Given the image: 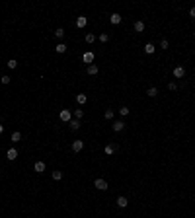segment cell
I'll return each mask as SVG.
<instances>
[{
	"instance_id": "cell-1",
	"label": "cell",
	"mask_w": 195,
	"mask_h": 218,
	"mask_svg": "<svg viewBox=\"0 0 195 218\" xmlns=\"http://www.w3.org/2000/svg\"><path fill=\"white\" fill-rule=\"evenodd\" d=\"M58 117H61V121H65L66 125L72 121V113L68 111V109H61V113H58Z\"/></svg>"
},
{
	"instance_id": "cell-2",
	"label": "cell",
	"mask_w": 195,
	"mask_h": 218,
	"mask_svg": "<svg viewBox=\"0 0 195 218\" xmlns=\"http://www.w3.org/2000/svg\"><path fill=\"white\" fill-rule=\"evenodd\" d=\"M94 187H98L100 191H105V189H107V181L102 179V177H98V179L94 181Z\"/></svg>"
},
{
	"instance_id": "cell-3",
	"label": "cell",
	"mask_w": 195,
	"mask_h": 218,
	"mask_svg": "<svg viewBox=\"0 0 195 218\" xmlns=\"http://www.w3.org/2000/svg\"><path fill=\"white\" fill-rule=\"evenodd\" d=\"M86 26H88V18H86V16H80V18L76 19V27H80V29H84Z\"/></svg>"
},
{
	"instance_id": "cell-4",
	"label": "cell",
	"mask_w": 195,
	"mask_h": 218,
	"mask_svg": "<svg viewBox=\"0 0 195 218\" xmlns=\"http://www.w3.org/2000/svg\"><path fill=\"white\" fill-rule=\"evenodd\" d=\"M185 76V68L183 66H176L174 68V78H183Z\"/></svg>"
},
{
	"instance_id": "cell-5",
	"label": "cell",
	"mask_w": 195,
	"mask_h": 218,
	"mask_svg": "<svg viewBox=\"0 0 195 218\" xmlns=\"http://www.w3.org/2000/svg\"><path fill=\"white\" fill-rule=\"evenodd\" d=\"M117 206H119V208H125V206L129 205V199H127V197H117Z\"/></svg>"
},
{
	"instance_id": "cell-6",
	"label": "cell",
	"mask_w": 195,
	"mask_h": 218,
	"mask_svg": "<svg viewBox=\"0 0 195 218\" xmlns=\"http://www.w3.org/2000/svg\"><path fill=\"white\" fill-rule=\"evenodd\" d=\"M111 127H113V131H115V133H121V131L125 128V123H123V121H113V125H111Z\"/></svg>"
},
{
	"instance_id": "cell-7",
	"label": "cell",
	"mask_w": 195,
	"mask_h": 218,
	"mask_svg": "<svg viewBox=\"0 0 195 218\" xmlns=\"http://www.w3.org/2000/svg\"><path fill=\"white\" fill-rule=\"evenodd\" d=\"M82 148H84V142L82 140H74L72 142V150H74V152H82Z\"/></svg>"
},
{
	"instance_id": "cell-8",
	"label": "cell",
	"mask_w": 195,
	"mask_h": 218,
	"mask_svg": "<svg viewBox=\"0 0 195 218\" xmlns=\"http://www.w3.org/2000/svg\"><path fill=\"white\" fill-rule=\"evenodd\" d=\"M6 158H8L10 162H12V160H16V158H18V150H16V148H10V150L6 152Z\"/></svg>"
},
{
	"instance_id": "cell-9",
	"label": "cell",
	"mask_w": 195,
	"mask_h": 218,
	"mask_svg": "<svg viewBox=\"0 0 195 218\" xmlns=\"http://www.w3.org/2000/svg\"><path fill=\"white\" fill-rule=\"evenodd\" d=\"M45 162H35V166H33V169H35V171H37V173H43V171H45Z\"/></svg>"
},
{
	"instance_id": "cell-10",
	"label": "cell",
	"mask_w": 195,
	"mask_h": 218,
	"mask_svg": "<svg viewBox=\"0 0 195 218\" xmlns=\"http://www.w3.org/2000/svg\"><path fill=\"white\" fill-rule=\"evenodd\" d=\"M82 60H84V62H88V64H92L94 62V53H84V55H82Z\"/></svg>"
},
{
	"instance_id": "cell-11",
	"label": "cell",
	"mask_w": 195,
	"mask_h": 218,
	"mask_svg": "<svg viewBox=\"0 0 195 218\" xmlns=\"http://www.w3.org/2000/svg\"><path fill=\"white\" fill-rule=\"evenodd\" d=\"M121 19H123V18H121L119 14H111V16H109V22L113 24V26H117V24H121Z\"/></svg>"
},
{
	"instance_id": "cell-12",
	"label": "cell",
	"mask_w": 195,
	"mask_h": 218,
	"mask_svg": "<svg viewBox=\"0 0 195 218\" xmlns=\"http://www.w3.org/2000/svg\"><path fill=\"white\" fill-rule=\"evenodd\" d=\"M115 150H117V146H115V144H107V146L104 148V152H105L107 156H111L113 152H115Z\"/></svg>"
},
{
	"instance_id": "cell-13",
	"label": "cell",
	"mask_w": 195,
	"mask_h": 218,
	"mask_svg": "<svg viewBox=\"0 0 195 218\" xmlns=\"http://www.w3.org/2000/svg\"><path fill=\"white\" fill-rule=\"evenodd\" d=\"M76 101L80 103V105H84V103L88 101V96H86V94H78V96H76Z\"/></svg>"
},
{
	"instance_id": "cell-14",
	"label": "cell",
	"mask_w": 195,
	"mask_h": 218,
	"mask_svg": "<svg viewBox=\"0 0 195 218\" xmlns=\"http://www.w3.org/2000/svg\"><path fill=\"white\" fill-rule=\"evenodd\" d=\"M154 51H156V47L152 45V43H146V45H144V53H146V55H152Z\"/></svg>"
},
{
	"instance_id": "cell-15",
	"label": "cell",
	"mask_w": 195,
	"mask_h": 218,
	"mask_svg": "<svg viewBox=\"0 0 195 218\" xmlns=\"http://www.w3.org/2000/svg\"><path fill=\"white\" fill-rule=\"evenodd\" d=\"M146 96H148V97H156V96H158V88H154V86L148 88V90H146Z\"/></svg>"
},
{
	"instance_id": "cell-16",
	"label": "cell",
	"mask_w": 195,
	"mask_h": 218,
	"mask_svg": "<svg viewBox=\"0 0 195 218\" xmlns=\"http://www.w3.org/2000/svg\"><path fill=\"white\" fill-rule=\"evenodd\" d=\"M135 31H144V22H141V19H139V22H135Z\"/></svg>"
},
{
	"instance_id": "cell-17",
	"label": "cell",
	"mask_w": 195,
	"mask_h": 218,
	"mask_svg": "<svg viewBox=\"0 0 195 218\" xmlns=\"http://www.w3.org/2000/svg\"><path fill=\"white\" fill-rule=\"evenodd\" d=\"M68 125H70V128H72V131H78V128H80V121H78V119H72V121L68 123Z\"/></svg>"
},
{
	"instance_id": "cell-18",
	"label": "cell",
	"mask_w": 195,
	"mask_h": 218,
	"mask_svg": "<svg viewBox=\"0 0 195 218\" xmlns=\"http://www.w3.org/2000/svg\"><path fill=\"white\" fill-rule=\"evenodd\" d=\"M88 74H98V64H88Z\"/></svg>"
},
{
	"instance_id": "cell-19",
	"label": "cell",
	"mask_w": 195,
	"mask_h": 218,
	"mask_svg": "<svg viewBox=\"0 0 195 218\" xmlns=\"http://www.w3.org/2000/svg\"><path fill=\"white\" fill-rule=\"evenodd\" d=\"M55 49H57V53H61V55H63V53H66V45H65V43H58Z\"/></svg>"
},
{
	"instance_id": "cell-20",
	"label": "cell",
	"mask_w": 195,
	"mask_h": 218,
	"mask_svg": "<svg viewBox=\"0 0 195 218\" xmlns=\"http://www.w3.org/2000/svg\"><path fill=\"white\" fill-rule=\"evenodd\" d=\"M82 117H84V111H82V109H76V111H74V119H78V121H80Z\"/></svg>"
},
{
	"instance_id": "cell-21",
	"label": "cell",
	"mask_w": 195,
	"mask_h": 218,
	"mask_svg": "<svg viewBox=\"0 0 195 218\" xmlns=\"http://www.w3.org/2000/svg\"><path fill=\"white\" fill-rule=\"evenodd\" d=\"M22 140V135H20L18 131H16V133H12V142H20Z\"/></svg>"
},
{
	"instance_id": "cell-22",
	"label": "cell",
	"mask_w": 195,
	"mask_h": 218,
	"mask_svg": "<svg viewBox=\"0 0 195 218\" xmlns=\"http://www.w3.org/2000/svg\"><path fill=\"white\" fill-rule=\"evenodd\" d=\"M51 175H53V179H55V181H58V179H63V171H53V173H51Z\"/></svg>"
},
{
	"instance_id": "cell-23",
	"label": "cell",
	"mask_w": 195,
	"mask_h": 218,
	"mask_svg": "<svg viewBox=\"0 0 195 218\" xmlns=\"http://www.w3.org/2000/svg\"><path fill=\"white\" fill-rule=\"evenodd\" d=\"M55 35H57L58 39H61V37H65V29H63V27H58V29H55Z\"/></svg>"
},
{
	"instance_id": "cell-24",
	"label": "cell",
	"mask_w": 195,
	"mask_h": 218,
	"mask_svg": "<svg viewBox=\"0 0 195 218\" xmlns=\"http://www.w3.org/2000/svg\"><path fill=\"white\" fill-rule=\"evenodd\" d=\"M94 41H96V35H94V33H88V35H86V43H94Z\"/></svg>"
},
{
	"instance_id": "cell-25",
	"label": "cell",
	"mask_w": 195,
	"mask_h": 218,
	"mask_svg": "<svg viewBox=\"0 0 195 218\" xmlns=\"http://www.w3.org/2000/svg\"><path fill=\"white\" fill-rule=\"evenodd\" d=\"M100 41H102V43H107V41H109V35H107V33H102V35H100Z\"/></svg>"
},
{
	"instance_id": "cell-26",
	"label": "cell",
	"mask_w": 195,
	"mask_h": 218,
	"mask_svg": "<svg viewBox=\"0 0 195 218\" xmlns=\"http://www.w3.org/2000/svg\"><path fill=\"white\" fill-rule=\"evenodd\" d=\"M8 66H10V68H16V66H18V60H16V58H10V60H8Z\"/></svg>"
},
{
	"instance_id": "cell-27",
	"label": "cell",
	"mask_w": 195,
	"mask_h": 218,
	"mask_svg": "<svg viewBox=\"0 0 195 218\" xmlns=\"http://www.w3.org/2000/svg\"><path fill=\"white\" fill-rule=\"evenodd\" d=\"M105 119H113V109H105Z\"/></svg>"
},
{
	"instance_id": "cell-28",
	"label": "cell",
	"mask_w": 195,
	"mask_h": 218,
	"mask_svg": "<svg viewBox=\"0 0 195 218\" xmlns=\"http://www.w3.org/2000/svg\"><path fill=\"white\" fill-rule=\"evenodd\" d=\"M168 47H170L168 39H162V41H160V49H168Z\"/></svg>"
},
{
	"instance_id": "cell-29",
	"label": "cell",
	"mask_w": 195,
	"mask_h": 218,
	"mask_svg": "<svg viewBox=\"0 0 195 218\" xmlns=\"http://www.w3.org/2000/svg\"><path fill=\"white\" fill-rule=\"evenodd\" d=\"M119 113H121L123 117H127V115H129V107H121V109H119Z\"/></svg>"
},
{
	"instance_id": "cell-30",
	"label": "cell",
	"mask_w": 195,
	"mask_h": 218,
	"mask_svg": "<svg viewBox=\"0 0 195 218\" xmlns=\"http://www.w3.org/2000/svg\"><path fill=\"white\" fill-rule=\"evenodd\" d=\"M0 82L2 84H10V76H2L0 78Z\"/></svg>"
},
{
	"instance_id": "cell-31",
	"label": "cell",
	"mask_w": 195,
	"mask_h": 218,
	"mask_svg": "<svg viewBox=\"0 0 195 218\" xmlns=\"http://www.w3.org/2000/svg\"><path fill=\"white\" fill-rule=\"evenodd\" d=\"M168 88H170V90H178V86H176V82H170V84H168Z\"/></svg>"
},
{
	"instance_id": "cell-32",
	"label": "cell",
	"mask_w": 195,
	"mask_h": 218,
	"mask_svg": "<svg viewBox=\"0 0 195 218\" xmlns=\"http://www.w3.org/2000/svg\"><path fill=\"white\" fill-rule=\"evenodd\" d=\"M189 16H191V18H195V8H191V10H189Z\"/></svg>"
},
{
	"instance_id": "cell-33",
	"label": "cell",
	"mask_w": 195,
	"mask_h": 218,
	"mask_svg": "<svg viewBox=\"0 0 195 218\" xmlns=\"http://www.w3.org/2000/svg\"><path fill=\"white\" fill-rule=\"evenodd\" d=\"M2 133H4V125H0V135H2Z\"/></svg>"
}]
</instances>
